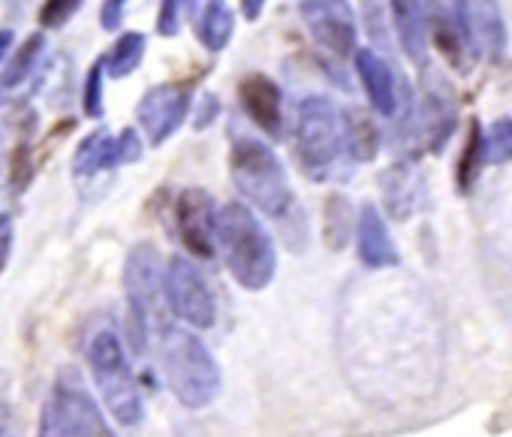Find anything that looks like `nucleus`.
Wrapping results in <instances>:
<instances>
[{
  "label": "nucleus",
  "instance_id": "nucleus-1",
  "mask_svg": "<svg viewBox=\"0 0 512 437\" xmlns=\"http://www.w3.org/2000/svg\"><path fill=\"white\" fill-rule=\"evenodd\" d=\"M217 251L244 290H263L275 278V245L256 214L241 202H229L217 214Z\"/></svg>",
  "mask_w": 512,
  "mask_h": 437
},
{
  "label": "nucleus",
  "instance_id": "nucleus-2",
  "mask_svg": "<svg viewBox=\"0 0 512 437\" xmlns=\"http://www.w3.org/2000/svg\"><path fill=\"white\" fill-rule=\"evenodd\" d=\"M160 362H163V374H166L172 395L184 407L199 410L217 398L220 368L196 335L169 326L160 341Z\"/></svg>",
  "mask_w": 512,
  "mask_h": 437
},
{
  "label": "nucleus",
  "instance_id": "nucleus-3",
  "mask_svg": "<svg viewBox=\"0 0 512 437\" xmlns=\"http://www.w3.org/2000/svg\"><path fill=\"white\" fill-rule=\"evenodd\" d=\"M229 169L235 187L260 211L272 217H284L293 208V187L287 181V169L278 154L260 139H235L229 154Z\"/></svg>",
  "mask_w": 512,
  "mask_h": 437
},
{
  "label": "nucleus",
  "instance_id": "nucleus-4",
  "mask_svg": "<svg viewBox=\"0 0 512 437\" xmlns=\"http://www.w3.org/2000/svg\"><path fill=\"white\" fill-rule=\"evenodd\" d=\"M293 145L299 166L311 178H326L347 148V124L344 115L326 97H305L296 109Z\"/></svg>",
  "mask_w": 512,
  "mask_h": 437
},
{
  "label": "nucleus",
  "instance_id": "nucleus-5",
  "mask_svg": "<svg viewBox=\"0 0 512 437\" xmlns=\"http://www.w3.org/2000/svg\"><path fill=\"white\" fill-rule=\"evenodd\" d=\"M88 365L94 374V383L115 416L118 425L136 428L142 422V395L136 386V377L130 371V362L124 356L121 338L112 329H100L88 341Z\"/></svg>",
  "mask_w": 512,
  "mask_h": 437
},
{
  "label": "nucleus",
  "instance_id": "nucleus-6",
  "mask_svg": "<svg viewBox=\"0 0 512 437\" xmlns=\"http://www.w3.org/2000/svg\"><path fill=\"white\" fill-rule=\"evenodd\" d=\"M124 290L133 311V320L139 323V332H148L160 326L169 329L166 320L172 314L169 296H166V269L160 266V254L151 245H136L124 266Z\"/></svg>",
  "mask_w": 512,
  "mask_h": 437
},
{
  "label": "nucleus",
  "instance_id": "nucleus-7",
  "mask_svg": "<svg viewBox=\"0 0 512 437\" xmlns=\"http://www.w3.org/2000/svg\"><path fill=\"white\" fill-rule=\"evenodd\" d=\"M425 22L440 55L458 70L467 73L476 58L470 0H422Z\"/></svg>",
  "mask_w": 512,
  "mask_h": 437
},
{
  "label": "nucleus",
  "instance_id": "nucleus-8",
  "mask_svg": "<svg viewBox=\"0 0 512 437\" xmlns=\"http://www.w3.org/2000/svg\"><path fill=\"white\" fill-rule=\"evenodd\" d=\"M166 296L172 305V314L181 317L184 323H190L193 329H211L217 308H214V296L202 278V272L184 260V257H172L166 263Z\"/></svg>",
  "mask_w": 512,
  "mask_h": 437
},
{
  "label": "nucleus",
  "instance_id": "nucleus-9",
  "mask_svg": "<svg viewBox=\"0 0 512 437\" xmlns=\"http://www.w3.org/2000/svg\"><path fill=\"white\" fill-rule=\"evenodd\" d=\"M302 22L311 37L332 52L335 58H347L356 52V16L347 0H302Z\"/></svg>",
  "mask_w": 512,
  "mask_h": 437
},
{
  "label": "nucleus",
  "instance_id": "nucleus-10",
  "mask_svg": "<svg viewBox=\"0 0 512 437\" xmlns=\"http://www.w3.org/2000/svg\"><path fill=\"white\" fill-rule=\"evenodd\" d=\"M217 214L220 211L214 208V199L199 187H190L178 196V205H175L178 236L184 248L202 260L214 257L217 251Z\"/></svg>",
  "mask_w": 512,
  "mask_h": 437
},
{
  "label": "nucleus",
  "instance_id": "nucleus-11",
  "mask_svg": "<svg viewBox=\"0 0 512 437\" xmlns=\"http://www.w3.org/2000/svg\"><path fill=\"white\" fill-rule=\"evenodd\" d=\"M187 109H190V91L184 85H157L142 97L136 118L148 133V142L163 145L184 124Z\"/></svg>",
  "mask_w": 512,
  "mask_h": 437
},
{
  "label": "nucleus",
  "instance_id": "nucleus-12",
  "mask_svg": "<svg viewBox=\"0 0 512 437\" xmlns=\"http://www.w3.org/2000/svg\"><path fill=\"white\" fill-rule=\"evenodd\" d=\"M52 395L61 404L73 437H115V431L109 428L106 416L100 413V407L94 404V398L88 395V389L82 386L76 371H70V368L61 371Z\"/></svg>",
  "mask_w": 512,
  "mask_h": 437
},
{
  "label": "nucleus",
  "instance_id": "nucleus-13",
  "mask_svg": "<svg viewBox=\"0 0 512 437\" xmlns=\"http://www.w3.org/2000/svg\"><path fill=\"white\" fill-rule=\"evenodd\" d=\"M356 73H359V79L365 85V94H368L371 106L380 115L392 118L398 112V100H401V94H398L401 85H398V76H395L392 64L383 55H377L371 49H362V52H356Z\"/></svg>",
  "mask_w": 512,
  "mask_h": 437
},
{
  "label": "nucleus",
  "instance_id": "nucleus-14",
  "mask_svg": "<svg viewBox=\"0 0 512 437\" xmlns=\"http://www.w3.org/2000/svg\"><path fill=\"white\" fill-rule=\"evenodd\" d=\"M422 88H425L422 121H425L428 148L440 151L455 130V97H452V88L443 82V76H434V73H425Z\"/></svg>",
  "mask_w": 512,
  "mask_h": 437
},
{
  "label": "nucleus",
  "instance_id": "nucleus-15",
  "mask_svg": "<svg viewBox=\"0 0 512 437\" xmlns=\"http://www.w3.org/2000/svg\"><path fill=\"white\" fill-rule=\"evenodd\" d=\"M238 97L250 121L269 136L281 133V88L266 76H247L238 85Z\"/></svg>",
  "mask_w": 512,
  "mask_h": 437
},
{
  "label": "nucleus",
  "instance_id": "nucleus-16",
  "mask_svg": "<svg viewBox=\"0 0 512 437\" xmlns=\"http://www.w3.org/2000/svg\"><path fill=\"white\" fill-rule=\"evenodd\" d=\"M356 242H359V257L368 269H389L398 263L395 242L386 230L383 214L374 205H365L359 211V227H356Z\"/></svg>",
  "mask_w": 512,
  "mask_h": 437
},
{
  "label": "nucleus",
  "instance_id": "nucleus-17",
  "mask_svg": "<svg viewBox=\"0 0 512 437\" xmlns=\"http://www.w3.org/2000/svg\"><path fill=\"white\" fill-rule=\"evenodd\" d=\"M190 22L196 40L208 52H223L235 31V19L226 0H190Z\"/></svg>",
  "mask_w": 512,
  "mask_h": 437
},
{
  "label": "nucleus",
  "instance_id": "nucleus-18",
  "mask_svg": "<svg viewBox=\"0 0 512 437\" xmlns=\"http://www.w3.org/2000/svg\"><path fill=\"white\" fill-rule=\"evenodd\" d=\"M392 7V28L401 40V49L407 52L410 61L425 67V52H428V22H425V7L422 0H389Z\"/></svg>",
  "mask_w": 512,
  "mask_h": 437
},
{
  "label": "nucleus",
  "instance_id": "nucleus-19",
  "mask_svg": "<svg viewBox=\"0 0 512 437\" xmlns=\"http://www.w3.org/2000/svg\"><path fill=\"white\" fill-rule=\"evenodd\" d=\"M470 22H473V43L476 52L482 49L488 58H497L506 43V31L500 22V10L494 0H470Z\"/></svg>",
  "mask_w": 512,
  "mask_h": 437
},
{
  "label": "nucleus",
  "instance_id": "nucleus-20",
  "mask_svg": "<svg viewBox=\"0 0 512 437\" xmlns=\"http://www.w3.org/2000/svg\"><path fill=\"white\" fill-rule=\"evenodd\" d=\"M112 166H121V160H118V139L112 133H106V130L91 133L79 145V151L73 157V172L79 178L97 175L100 169H112Z\"/></svg>",
  "mask_w": 512,
  "mask_h": 437
},
{
  "label": "nucleus",
  "instance_id": "nucleus-21",
  "mask_svg": "<svg viewBox=\"0 0 512 437\" xmlns=\"http://www.w3.org/2000/svg\"><path fill=\"white\" fill-rule=\"evenodd\" d=\"M383 193H386V205L389 211L404 221V217L413 211L416 205V178L410 166H395L389 172H383Z\"/></svg>",
  "mask_w": 512,
  "mask_h": 437
},
{
  "label": "nucleus",
  "instance_id": "nucleus-22",
  "mask_svg": "<svg viewBox=\"0 0 512 437\" xmlns=\"http://www.w3.org/2000/svg\"><path fill=\"white\" fill-rule=\"evenodd\" d=\"M353 233V211L347 196H329L323 208V239L332 251H341L350 242Z\"/></svg>",
  "mask_w": 512,
  "mask_h": 437
},
{
  "label": "nucleus",
  "instance_id": "nucleus-23",
  "mask_svg": "<svg viewBox=\"0 0 512 437\" xmlns=\"http://www.w3.org/2000/svg\"><path fill=\"white\" fill-rule=\"evenodd\" d=\"M142 55H145V37L130 31L112 46V52L103 61H106V70H109L112 79H124L142 64Z\"/></svg>",
  "mask_w": 512,
  "mask_h": 437
},
{
  "label": "nucleus",
  "instance_id": "nucleus-24",
  "mask_svg": "<svg viewBox=\"0 0 512 437\" xmlns=\"http://www.w3.org/2000/svg\"><path fill=\"white\" fill-rule=\"evenodd\" d=\"M43 34H34L22 43V49L16 52V58L10 61V67L4 70V76H0V88H16L25 82V76L31 73V67L37 64V55L43 52Z\"/></svg>",
  "mask_w": 512,
  "mask_h": 437
},
{
  "label": "nucleus",
  "instance_id": "nucleus-25",
  "mask_svg": "<svg viewBox=\"0 0 512 437\" xmlns=\"http://www.w3.org/2000/svg\"><path fill=\"white\" fill-rule=\"evenodd\" d=\"M347 124V148L353 151L356 160H371L374 151H377V133H374V124L359 115V112H350L344 118Z\"/></svg>",
  "mask_w": 512,
  "mask_h": 437
},
{
  "label": "nucleus",
  "instance_id": "nucleus-26",
  "mask_svg": "<svg viewBox=\"0 0 512 437\" xmlns=\"http://www.w3.org/2000/svg\"><path fill=\"white\" fill-rule=\"evenodd\" d=\"M485 163V133L479 130V124L473 121L470 124V136H467V148H464V157L458 160V187L467 190L479 172V166Z\"/></svg>",
  "mask_w": 512,
  "mask_h": 437
},
{
  "label": "nucleus",
  "instance_id": "nucleus-27",
  "mask_svg": "<svg viewBox=\"0 0 512 437\" xmlns=\"http://www.w3.org/2000/svg\"><path fill=\"white\" fill-rule=\"evenodd\" d=\"M512 160V118H500L485 133V163Z\"/></svg>",
  "mask_w": 512,
  "mask_h": 437
},
{
  "label": "nucleus",
  "instance_id": "nucleus-28",
  "mask_svg": "<svg viewBox=\"0 0 512 437\" xmlns=\"http://www.w3.org/2000/svg\"><path fill=\"white\" fill-rule=\"evenodd\" d=\"M362 7H365V28L371 34V40L377 46H389V0H362Z\"/></svg>",
  "mask_w": 512,
  "mask_h": 437
},
{
  "label": "nucleus",
  "instance_id": "nucleus-29",
  "mask_svg": "<svg viewBox=\"0 0 512 437\" xmlns=\"http://www.w3.org/2000/svg\"><path fill=\"white\" fill-rule=\"evenodd\" d=\"M103 70H106V61H97L85 82V115L88 118H103Z\"/></svg>",
  "mask_w": 512,
  "mask_h": 437
},
{
  "label": "nucleus",
  "instance_id": "nucleus-30",
  "mask_svg": "<svg viewBox=\"0 0 512 437\" xmlns=\"http://www.w3.org/2000/svg\"><path fill=\"white\" fill-rule=\"evenodd\" d=\"M79 7H82V0H46L43 10H40V25L43 28H61L76 16Z\"/></svg>",
  "mask_w": 512,
  "mask_h": 437
},
{
  "label": "nucleus",
  "instance_id": "nucleus-31",
  "mask_svg": "<svg viewBox=\"0 0 512 437\" xmlns=\"http://www.w3.org/2000/svg\"><path fill=\"white\" fill-rule=\"evenodd\" d=\"M40 437H73L70 422L61 410V404L55 401V395L46 401L43 407V419H40Z\"/></svg>",
  "mask_w": 512,
  "mask_h": 437
},
{
  "label": "nucleus",
  "instance_id": "nucleus-32",
  "mask_svg": "<svg viewBox=\"0 0 512 437\" xmlns=\"http://www.w3.org/2000/svg\"><path fill=\"white\" fill-rule=\"evenodd\" d=\"M187 0H163L160 4V16H157V31L163 37H175L178 34V25H181V7Z\"/></svg>",
  "mask_w": 512,
  "mask_h": 437
},
{
  "label": "nucleus",
  "instance_id": "nucleus-33",
  "mask_svg": "<svg viewBox=\"0 0 512 437\" xmlns=\"http://www.w3.org/2000/svg\"><path fill=\"white\" fill-rule=\"evenodd\" d=\"M139 157H142V142H139L136 130H124V133L118 136V160H121V163H133V160H139Z\"/></svg>",
  "mask_w": 512,
  "mask_h": 437
},
{
  "label": "nucleus",
  "instance_id": "nucleus-34",
  "mask_svg": "<svg viewBox=\"0 0 512 437\" xmlns=\"http://www.w3.org/2000/svg\"><path fill=\"white\" fill-rule=\"evenodd\" d=\"M13 217L10 214H0V272L7 269L10 254H13Z\"/></svg>",
  "mask_w": 512,
  "mask_h": 437
},
{
  "label": "nucleus",
  "instance_id": "nucleus-35",
  "mask_svg": "<svg viewBox=\"0 0 512 437\" xmlns=\"http://www.w3.org/2000/svg\"><path fill=\"white\" fill-rule=\"evenodd\" d=\"M124 4H127V0H103L100 22H103L106 31H118V25L124 19Z\"/></svg>",
  "mask_w": 512,
  "mask_h": 437
},
{
  "label": "nucleus",
  "instance_id": "nucleus-36",
  "mask_svg": "<svg viewBox=\"0 0 512 437\" xmlns=\"http://www.w3.org/2000/svg\"><path fill=\"white\" fill-rule=\"evenodd\" d=\"M263 7H266V0H241V13H244L247 22H256V19H260Z\"/></svg>",
  "mask_w": 512,
  "mask_h": 437
},
{
  "label": "nucleus",
  "instance_id": "nucleus-37",
  "mask_svg": "<svg viewBox=\"0 0 512 437\" xmlns=\"http://www.w3.org/2000/svg\"><path fill=\"white\" fill-rule=\"evenodd\" d=\"M0 437H16V428H13V416L10 410L0 404Z\"/></svg>",
  "mask_w": 512,
  "mask_h": 437
},
{
  "label": "nucleus",
  "instance_id": "nucleus-38",
  "mask_svg": "<svg viewBox=\"0 0 512 437\" xmlns=\"http://www.w3.org/2000/svg\"><path fill=\"white\" fill-rule=\"evenodd\" d=\"M202 103H205V109H202V118H199V121H196V124H199V127H205V124H208V121H211V115H214V112H217V103H214V97H205V100H202Z\"/></svg>",
  "mask_w": 512,
  "mask_h": 437
},
{
  "label": "nucleus",
  "instance_id": "nucleus-39",
  "mask_svg": "<svg viewBox=\"0 0 512 437\" xmlns=\"http://www.w3.org/2000/svg\"><path fill=\"white\" fill-rule=\"evenodd\" d=\"M10 46H13V34L10 31H0V61L10 55Z\"/></svg>",
  "mask_w": 512,
  "mask_h": 437
}]
</instances>
